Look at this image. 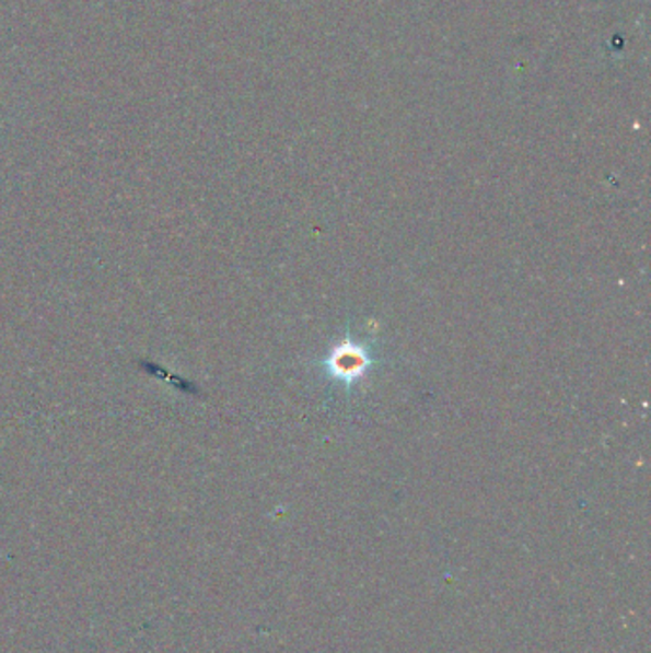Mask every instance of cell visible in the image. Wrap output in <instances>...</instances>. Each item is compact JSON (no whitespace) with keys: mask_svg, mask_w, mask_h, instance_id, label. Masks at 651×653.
I'll list each match as a JSON object with an SVG mask.
<instances>
[{"mask_svg":"<svg viewBox=\"0 0 651 653\" xmlns=\"http://www.w3.org/2000/svg\"><path fill=\"white\" fill-rule=\"evenodd\" d=\"M368 355L363 353L361 348L352 345L338 346L329 361L333 375L345 378V381H352V378L363 375V371L368 369Z\"/></svg>","mask_w":651,"mask_h":653,"instance_id":"obj_1","label":"cell"}]
</instances>
